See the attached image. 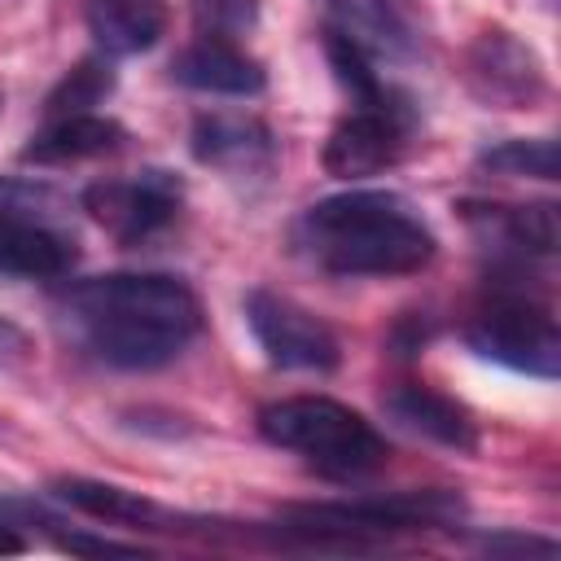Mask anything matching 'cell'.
Listing matches in <instances>:
<instances>
[{
    "instance_id": "cell-1",
    "label": "cell",
    "mask_w": 561,
    "mask_h": 561,
    "mask_svg": "<svg viewBox=\"0 0 561 561\" xmlns=\"http://www.w3.org/2000/svg\"><path fill=\"white\" fill-rule=\"evenodd\" d=\"M61 320L105 368L149 373L184 355L202 333V302L180 276L114 272L61 289Z\"/></svg>"
},
{
    "instance_id": "cell-2",
    "label": "cell",
    "mask_w": 561,
    "mask_h": 561,
    "mask_svg": "<svg viewBox=\"0 0 561 561\" xmlns=\"http://www.w3.org/2000/svg\"><path fill=\"white\" fill-rule=\"evenodd\" d=\"M289 241L329 276H412L438 254L434 228L394 188H346L320 197L294 219Z\"/></svg>"
},
{
    "instance_id": "cell-3",
    "label": "cell",
    "mask_w": 561,
    "mask_h": 561,
    "mask_svg": "<svg viewBox=\"0 0 561 561\" xmlns=\"http://www.w3.org/2000/svg\"><path fill=\"white\" fill-rule=\"evenodd\" d=\"M259 434L337 482L368 478L390 460V443L373 430V421L329 394H289L259 408Z\"/></svg>"
},
{
    "instance_id": "cell-4",
    "label": "cell",
    "mask_w": 561,
    "mask_h": 561,
    "mask_svg": "<svg viewBox=\"0 0 561 561\" xmlns=\"http://www.w3.org/2000/svg\"><path fill=\"white\" fill-rule=\"evenodd\" d=\"M465 342L482 359L504 364L526 377L552 381L561 373V333H557L552 307L526 294L522 285H508L504 276L500 285H491L482 307L465 320Z\"/></svg>"
},
{
    "instance_id": "cell-5",
    "label": "cell",
    "mask_w": 561,
    "mask_h": 561,
    "mask_svg": "<svg viewBox=\"0 0 561 561\" xmlns=\"http://www.w3.org/2000/svg\"><path fill=\"white\" fill-rule=\"evenodd\" d=\"M289 530L311 539H359V535H399V530H434L456 526L465 517V500L447 486L425 491H394V495H364V500H320V504H289Z\"/></svg>"
},
{
    "instance_id": "cell-6",
    "label": "cell",
    "mask_w": 561,
    "mask_h": 561,
    "mask_svg": "<svg viewBox=\"0 0 561 561\" xmlns=\"http://www.w3.org/2000/svg\"><path fill=\"white\" fill-rule=\"evenodd\" d=\"M412 136V101L386 88L377 101H355L324 140V171L337 180H364L394 167Z\"/></svg>"
},
{
    "instance_id": "cell-7",
    "label": "cell",
    "mask_w": 561,
    "mask_h": 561,
    "mask_svg": "<svg viewBox=\"0 0 561 561\" xmlns=\"http://www.w3.org/2000/svg\"><path fill=\"white\" fill-rule=\"evenodd\" d=\"M245 324L267 355L272 368L285 373H333L342 364L337 333L307 311L302 302L276 294V289H250L245 294Z\"/></svg>"
},
{
    "instance_id": "cell-8",
    "label": "cell",
    "mask_w": 561,
    "mask_h": 561,
    "mask_svg": "<svg viewBox=\"0 0 561 561\" xmlns=\"http://www.w3.org/2000/svg\"><path fill=\"white\" fill-rule=\"evenodd\" d=\"M184 206V184L171 171H140L123 180H96L83 188V210L118 241V245H140L158 237L162 228L175 224Z\"/></svg>"
},
{
    "instance_id": "cell-9",
    "label": "cell",
    "mask_w": 561,
    "mask_h": 561,
    "mask_svg": "<svg viewBox=\"0 0 561 561\" xmlns=\"http://www.w3.org/2000/svg\"><path fill=\"white\" fill-rule=\"evenodd\" d=\"M465 83L482 105L495 110H530L548 92L539 53L504 26H486L473 35L465 53Z\"/></svg>"
},
{
    "instance_id": "cell-10",
    "label": "cell",
    "mask_w": 561,
    "mask_h": 561,
    "mask_svg": "<svg viewBox=\"0 0 561 561\" xmlns=\"http://www.w3.org/2000/svg\"><path fill=\"white\" fill-rule=\"evenodd\" d=\"M188 149L202 167L228 175V180H250L267 175L276 162V140L263 118L254 114H232V110H210L193 118Z\"/></svg>"
},
{
    "instance_id": "cell-11",
    "label": "cell",
    "mask_w": 561,
    "mask_h": 561,
    "mask_svg": "<svg viewBox=\"0 0 561 561\" xmlns=\"http://www.w3.org/2000/svg\"><path fill=\"white\" fill-rule=\"evenodd\" d=\"M473 237L495 250L504 263H526V259H548L557 250V206L535 202V206H500V202H465L460 206Z\"/></svg>"
},
{
    "instance_id": "cell-12",
    "label": "cell",
    "mask_w": 561,
    "mask_h": 561,
    "mask_svg": "<svg viewBox=\"0 0 561 561\" xmlns=\"http://www.w3.org/2000/svg\"><path fill=\"white\" fill-rule=\"evenodd\" d=\"M381 408H386V416L399 430H408V434H416L425 443H438L447 451H478V421H473V412L460 399H451V394H443V390H434L425 381L390 386L381 394Z\"/></svg>"
},
{
    "instance_id": "cell-13",
    "label": "cell",
    "mask_w": 561,
    "mask_h": 561,
    "mask_svg": "<svg viewBox=\"0 0 561 561\" xmlns=\"http://www.w3.org/2000/svg\"><path fill=\"white\" fill-rule=\"evenodd\" d=\"M171 79L210 96H254L267 83L259 57H250L237 39H224V35H197L171 61Z\"/></svg>"
},
{
    "instance_id": "cell-14",
    "label": "cell",
    "mask_w": 561,
    "mask_h": 561,
    "mask_svg": "<svg viewBox=\"0 0 561 561\" xmlns=\"http://www.w3.org/2000/svg\"><path fill=\"white\" fill-rule=\"evenodd\" d=\"M324 26L346 35L373 61H412L416 31L394 0H320Z\"/></svg>"
},
{
    "instance_id": "cell-15",
    "label": "cell",
    "mask_w": 561,
    "mask_h": 561,
    "mask_svg": "<svg viewBox=\"0 0 561 561\" xmlns=\"http://www.w3.org/2000/svg\"><path fill=\"white\" fill-rule=\"evenodd\" d=\"M75 267V241L35 215H0V272L57 280Z\"/></svg>"
},
{
    "instance_id": "cell-16",
    "label": "cell",
    "mask_w": 561,
    "mask_h": 561,
    "mask_svg": "<svg viewBox=\"0 0 561 561\" xmlns=\"http://www.w3.org/2000/svg\"><path fill=\"white\" fill-rule=\"evenodd\" d=\"M83 18L105 57L149 53L167 35V0H88Z\"/></svg>"
},
{
    "instance_id": "cell-17",
    "label": "cell",
    "mask_w": 561,
    "mask_h": 561,
    "mask_svg": "<svg viewBox=\"0 0 561 561\" xmlns=\"http://www.w3.org/2000/svg\"><path fill=\"white\" fill-rule=\"evenodd\" d=\"M127 140V131L105 118V114H66V118H48V127L39 136H31V145L22 149V162H39V167H70V162H88V158H105Z\"/></svg>"
},
{
    "instance_id": "cell-18",
    "label": "cell",
    "mask_w": 561,
    "mask_h": 561,
    "mask_svg": "<svg viewBox=\"0 0 561 561\" xmlns=\"http://www.w3.org/2000/svg\"><path fill=\"white\" fill-rule=\"evenodd\" d=\"M48 491H53V500H61V504H70L88 517H105V522H123V526H153V530H162V522H167L162 504H153L140 491L114 486V482L70 473V478H53Z\"/></svg>"
},
{
    "instance_id": "cell-19",
    "label": "cell",
    "mask_w": 561,
    "mask_h": 561,
    "mask_svg": "<svg viewBox=\"0 0 561 561\" xmlns=\"http://www.w3.org/2000/svg\"><path fill=\"white\" fill-rule=\"evenodd\" d=\"M478 171L508 175V180H557V171H561L557 140H552V136L500 140V145H491V149L478 153Z\"/></svg>"
},
{
    "instance_id": "cell-20",
    "label": "cell",
    "mask_w": 561,
    "mask_h": 561,
    "mask_svg": "<svg viewBox=\"0 0 561 561\" xmlns=\"http://www.w3.org/2000/svg\"><path fill=\"white\" fill-rule=\"evenodd\" d=\"M114 92V70H110V61H105V53L101 57H83L53 92H48V101H44V114L48 118H66V114H88L92 105H101L105 96Z\"/></svg>"
},
{
    "instance_id": "cell-21",
    "label": "cell",
    "mask_w": 561,
    "mask_h": 561,
    "mask_svg": "<svg viewBox=\"0 0 561 561\" xmlns=\"http://www.w3.org/2000/svg\"><path fill=\"white\" fill-rule=\"evenodd\" d=\"M193 22L202 35L237 39L259 22V0H193Z\"/></svg>"
},
{
    "instance_id": "cell-22",
    "label": "cell",
    "mask_w": 561,
    "mask_h": 561,
    "mask_svg": "<svg viewBox=\"0 0 561 561\" xmlns=\"http://www.w3.org/2000/svg\"><path fill=\"white\" fill-rule=\"evenodd\" d=\"M66 202L57 197V188L48 184H35V180H13V175H0V215H53L61 210Z\"/></svg>"
},
{
    "instance_id": "cell-23",
    "label": "cell",
    "mask_w": 561,
    "mask_h": 561,
    "mask_svg": "<svg viewBox=\"0 0 561 561\" xmlns=\"http://www.w3.org/2000/svg\"><path fill=\"white\" fill-rule=\"evenodd\" d=\"M35 359V346L26 337V329H18L13 320L0 316V373H13V368H26Z\"/></svg>"
},
{
    "instance_id": "cell-24",
    "label": "cell",
    "mask_w": 561,
    "mask_h": 561,
    "mask_svg": "<svg viewBox=\"0 0 561 561\" xmlns=\"http://www.w3.org/2000/svg\"><path fill=\"white\" fill-rule=\"evenodd\" d=\"M57 548L79 552V557H140V543H118V539H96V535H61Z\"/></svg>"
},
{
    "instance_id": "cell-25",
    "label": "cell",
    "mask_w": 561,
    "mask_h": 561,
    "mask_svg": "<svg viewBox=\"0 0 561 561\" xmlns=\"http://www.w3.org/2000/svg\"><path fill=\"white\" fill-rule=\"evenodd\" d=\"M482 548L486 552H543V557L557 552L552 539H535V535H486Z\"/></svg>"
},
{
    "instance_id": "cell-26",
    "label": "cell",
    "mask_w": 561,
    "mask_h": 561,
    "mask_svg": "<svg viewBox=\"0 0 561 561\" xmlns=\"http://www.w3.org/2000/svg\"><path fill=\"white\" fill-rule=\"evenodd\" d=\"M0 552H26V539L4 522H0Z\"/></svg>"
},
{
    "instance_id": "cell-27",
    "label": "cell",
    "mask_w": 561,
    "mask_h": 561,
    "mask_svg": "<svg viewBox=\"0 0 561 561\" xmlns=\"http://www.w3.org/2000/svg\"><path fill=\"white\" fill-rule=\"evenodd\" d=\"M0 110H4V92H0Z\"/></svg>"
}]
</instances>
